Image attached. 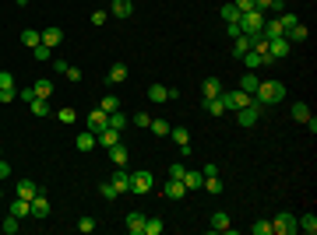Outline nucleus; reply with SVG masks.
I'll return each instance as SVG.
<instances>
[{
	"label": "nucleus",
	"instance_id": "obj_1",
	"mask_svg": "<svg viewBox=\"0 0 317 235\" xmlns=\"http://www.w3.org/2000/svg\"><path fill=\"white\" fill-rule=\"evenodd\" d=\"M282 95H285V85H282V81H261V85L254 88V102L264 109V106L282 102Z\"/></svg>",
	"mask_w": 317,
	"mask_h": 235
},
{
	"label": "nucleus",
	"instance_id": "obj_2",
	"mask_svg": "<svg viewBox=\"0 0 317 235\" xmlns=\"http://www.w3.org/2000/svg\"><path fill=\"white\" fill-rule=\"evenodd\" d=\"M261 29H264V11L254 7V11H243V14H240V32H243V35H257Z\"/></svg>",
	"mask_w": 317,
	"mask_h": 235
},
{
	"label": "nucleus",
	"instance_id": "obj_3",
	"mask_svg": "<svg viewBox=\"0 0 317 235\" xmlns=\"http://www.w3.org/2000/svg\"><path fill=\"white\" fill-rule=\"evenodd\" d=\"M152 186H155V176H152L148 169H138V172H130V193H134V197H145Z\"/></svg>",
	"mask_w": 317,
	"mask_h": 235
},
{
	"label": "nucleus",
	"instance_id": "obj_4",
	"mask_svg": "<svg viewBox=\"0 0 317 235\" xmlns=\"http://www.w3.org/2000/svg\"><path fill=\"white\" fill-rule=\"evenodd\" d=\"M219 98H222V106H225V109H233V113L254 102V95H247L243 88H236V91H225V88H222V95H219Z\"/></svg>",
	"mask_w": 317,
	"mask_h": 235
},
{
	"label": "nucleus",
	"instance_id": "obj_5",
	"mask_svg": "<svg viewBox=\"0 0 317 235\" xmlns=\"http://www.w3.org/2000/svg\"><path fill=\"white\" fill-rule=\"evenodd\" d=\"M292 232H300V225H296V214L282 211V214L271 221V235H292Z\"/></svg>",
	"mask_w": 317,
	"mask_h": 235
},
{
	"label": "nucleus",
	"instance_id": "obj_6",
	"mask_svg": "<svg viewBox=\"0 0 317 235\" xmlns=\"http://www.w3.org/2000/svg\"><path fill=\"white\" fill-rule=\"evenodd\" d=\"M257 119H261V106H257V102L243 106V109H236V123H240V126H254Z\"/></svg>",
	"mask_w": 317,
	"mask_h": 235
},
{
	"label": "nucleus",
	"instance_id": "obj_7",
	"mask_svg": "<svg viewBox=\"0 0 317 235\" xmlns=\"http://www.w3.org/2000/svg\"><path fill=\"white\" fill-rule=\"evenodd\" d=\"M29 214H32V218H39V221H42V218H50V200H46V193H35V197H32Z\"/></svg>",
	"mask_w": 317,
	"mask_h": 235
},
{
	"label": "nucleus",
	"instance_id": "obj_8",
	"mask_svg": "<svg viewBox=\"0 0 317 235\" xmlns=\"http://www.w3.org/2000/svg\"><path fill=\"white\" fill-rule=\"evenodd\" d=\"M282 57H289V42H285V35L268 39V63H271V60H282Z\"/></svg>",
	"mask_w": 317,
	"mask_h": 235
},
{
	"label": "nucleus",
	"instance_id": "obj_9",
	"mask_svg": "<svg viewBox=\"0 0 317 235\" xmlns=\"http://www.w3.org/2000/svg\"><path fill=\"white\" fill-rule=\"evenodd\" d=\"M145 221H148V218H145L141 211H130L124 225H127V232H130V235H145Z\"/></svg>",
	"mask_w": 317,
	"mask_h": 235
},
{
	"label": "nucleus",
	"instance_id": "obj_10",
	"mask_svg": "<svg viewBox=\"0 0 317 235\" xmlns=\"http://www.w3.org/2000/svg\"><path fill=\"white\" fill-rule=\"evenodd\" d=\"M85 123H88V130H92V134H99V130H106V126H109V113H102V109H92Z\"/></svg>",
	"mask_w": 317,
	"mask_h": 235
},
{
	"label": "nucleus",
	"instance_id": "obj_11",
	"mask_svg": "<svg viewBox=\"0 0 317 235\" xmlns=\"http://www.w3.org/2000/svg\"><path fill=\"white\" fill-rule=\"evenodd\" d=\"M14 193H18V197H25V200H32L35 193H46V190H42L39 182H32V179H18V186H14Z\"/></svg>",
	"mask_w": 317,
	"mask_h": 235
},
{
	"label": "nucleus",
	"instance_id": "obj_12",
	"mask_svg": "<svg viewBox=\"0 0 317 235\" xmlns=\"http://www.w3.org/2000/svg\"><path fill=\"white\" fill-rule=\"evenodd\" d=\"M109 151V162L117 165V169H127V162H130V151H127L124 144H113V147H106Z\"/></svg>",
	"mask_w": 317,
	"mask_h": 235
},
{
	"label": "nucleus",
	"instance_id": "obj_13",
	"mask_svg": "<svg viewBox=\"0 0 317 235\" xmlns=\"http://www.w3.org/2000/svg\"><path fill=\"white\" fill-rule=\"evenodd\" d=\"M95 144H102V147H113V144H120V130H113V126L99 130V134H95Z\"/></svg>",
	"mask_w": 317,
	"mask_h": 235
},
{
	"label": "nucleus",
	"instance_id": "obj_14",
	"mask_svg": "<svg viewBox=\"0 0 317 235\" xmlns=\"http://www.w3.org/2000/svg\"><path fill=\"white\" fill-rule=\"evenodd\" d=\"M74 147H78L81 154H88V151H95V134H92V130H81V134L74 137Z\"/></svg>",
	"mask_w": 317,
	"mask_h": 235
},
{
	"label": "nucleus",
	"instance_id": "obj_15",
	"mask_svg": "<svg viewBox=\"0 0 317 235\" xmlns=\"http://www.w3.org/2000/svg\"><path fill=\"white\" fill-rule=\"evenodd\" d=\"M166 197H169V200H180V197H187V186H184V179H166Z\"/></svg>",
	"mask_w": 317,
	"mask_h": 235
},
{
	"label": "nucleus",
	"instance_id": "obj_16",
	"mask_svg": "<svg viewBox=\"0 0 317 235\" xmlns=\"http://www.w3.org/2000/svg\"><path fill=\"white\" fill-rule=\"evenodd\" d=\"M222 95V81L219 77H205V85H201V98H219Z\"/></svg>",
	"mask_w": 317,
	"mask_h": 235
},
{
	"label": "nucleus",
	"instance_id": "obj_17",
	"mask_svg": "<svg viewBox=\"0 0 317 235\" xmlns=\"http://www.w3.org/2000/svg\"><path fill=\"white\" fill-rule=\"evenodd\" d=\"M251 49H254V35H243V32H240V35L233 39V53L243 57V53H251Z\"/></svg>",
	"mask_w": 317,
	"mask_h": 235
},
{
	"label": "nucleus",
	"instance_id": "obj_18",
	"mask_svg": "<svg viewBox=\"0 0 317 235\" xmlns=\"http://www.w3.org/2000/svg\"><path fill=\"white\" fill-rule=\"evenodd\" d=\"M113 186H117V193H120V197L130 193V172H127V169H117V172H113Z\"/></svg>",
	"mask_w": 317,
	"mask_h": 235
},
{
	"label": "nucleus",
	"instance_id": "obj_19",
	"mask_svg": "<svg viewBox=\"0 0 317 235\" xmlns=\"http://www.w3.org/2000/svg\"><path fill=\"white\" fill-rule=\"evenodd\" d=\"M127 74H130V70H127V63H113V67H109V74H106V81H109V85H124Z\"/></svg>",
	"mask_w": 317,
	"mask_h": 235
},
{
	"label": "nucleus",
	"instance_id": "obj_20",
	"mask_svg": "<svg viewBox=\"0 0 317 235\" xmlns=\"http://www.w3.org/2000/svg\"><path fill=\"white\" fill-rule=\"evenodd\" d=\"M109 14H113V18H130V14H134V4H130V0H113V4H109Z\"/></svg>",
	"mask_w": 317,
	"mask_h": 235
},
{
	"label": "nucleus",
	"instance_id": "obj_21",
	"mask_svg": "<svg viewBox=\"0 0 317 235\" xmlns=\"http://www.w3.org/2000/svg\"><path fill=\"white\" fill-rule=\"evenodd\" d=\"M201 182H205L201 169H187V172H184V186H187V193H190V190H201Z\"/></svg>",
	"mask_w": 317,
	"mask_h": 235
},
{
	"label": "nucleus",
	"instance_id": "obj_22",
	"mask_svg": "<svg viewBox=\"0 0 317 235\" xmlns=\"http://www.w3.org/2000/svg\"><path fill=\"white\" fill-rule=\"evenodd\" d=\"M169 137H173V144H180V151L190 147V130H187V126H173V130H169Z\"/></svg>",
	"mask_w": 317,
	"mask_h": 235
},
{
	"label": "nucleus",
	"instance_id": "obj_23",
	"mask_svg": "<svg viewBox=\"0 0 317 235\" xmlns=\"http://www.w3.org/2000/svg\"><path fill=\"white\" fill-rule=\"evenodd\" d=\"M60 42H63V29H46V32H42V46L57 49Z\"/></svg>",
	"mask_w": 317,
	"mask_h": 235
},
{
	"label": "nucleus",
	"instance_id": "obj_24",
	"mask_svg": "<svg viewBox=\"0 0 317 235\" xmlns=\"http://www.w3.org/2000/svg\"><path fill=\"white\" fill-rule=\"evenodd\" d=\"M243 63H247V70H257V67H264V63H268V57H264V53H257V49H251V53H243Z\"/></svg>",
	"mask_w": 317,
	"mask_h": 235
},
{
	"label": "nucleus",
	"instance_id": "obj_25",
	"mask_svg": "<svg viewBox=\"0 0 317 235\" xmlns=\"http://www.w3.org/2000/svg\"><path fill=\"white\" fill-rule=\"evenodd\" d=\"M229 228H233V225H229V214H225V211H215V214H212V232H229Z\"/></svg>",
	"mask_w": 317,
	"mask_h": 235
},
{
	"label": "nucleus",
	"instance_id": "obj_26",
	"mask_svg": "<svg viewBox=\"0 0 317 235\" xmlns=\"http://www.w3.org/2000/svg\"><path fill=\"white\" fill-rule=\"evenodd\" d=\"M29 204H32V200H25V197L11 200V214H14V218H21V221H25V218H32V214H29Z\"/></svg>",
	"mask_w": 317,
	"mask_h": 235
},
{
	"label": "nucleus",
	"instance_id": "obj_27",
	"mask_svg": "<svg viewBox=\"0 0 317 235\" xmlns=\"http://www.w3.org/2000/svg\"><path fill=\"white\" fill-rule=\"evenodd\" d=\"M39 42H42V32H35V29H25V32H21V46H25V49H35Z\"/></svg>",
	"mask_w": 317,
	"mask_h": 235
},
{
	"label": "nucleus",
	"instance_id": "obj_28",
	"mask_svg": "<svg viewBox=\"0 0 317 235\" xmlns=\"http://www.w3.org/2000/svg\"><path fill=\"white\" fill-rule=\"evenodd\" d=\"M201 109H205V113H212V116H222V113H225L222 98H201Z\"/></svg>",
	"mask_w": 317,
	"mask_h": 235
},
{
	"label": "nucleus",
	"instance_id": "obj_29",
	"mask_svg": "<svg viewBox=\"0 0 317 235\" xmlns=\"http://www.w3.org/2000/svg\"><path fill=\"white\" fill-rule=\"evenodd\" d=\"M289 113H292V119H296V123H307V119L314 116V113H310V106H307V102H296V106H292V109H289Z\"/></svg>",
	"mask_w": 317,
	"mask_h": 235
},
{
	"label": "nucleus",
	"instance_id": "obj_30",
	"mask_svg": "<svg viewBox=\"0 0 317 235\" xmlns=\"http://www.w3.org/2000/svg\"><path fill=\"white\" fill-rule=\"evenodd\" d=\"M29 109H32V116H50V98H32Z\"/></svg>",
	"mask_w": 317,
	"mask_h": 235
},
{
	"label": "nucleus",
	"instance_id": "obj_31",
	"mask_svg": "<svg viewBox=\"0 0 317 235\" xmlns=\"http://www.w3.org/2000/svg\"><path fill=\"white\" fill-rule=\"evenodd\" d=\"M257 85H261V77H257V74H254V70H247V74H243V77H240V88L247 91V95H254V88H257Z\"/></svg>",
	"mask_w": 317,
	"mask_h": 235
},
{
	"label": "nucleus",
	"instance_id": "obj_32",
	"mask_svg": "<svg viewBox=\"0 0 317 235\" xmlns=\"http://www.w3.org/2000/svg\"><path fill=\"white\" fill-rule=\"evenodd\" d=\"M296 225H300V232H307V235L317 232V218H314V214H303V218H296Z\"/></svg>",
	"mask_w": 317,
	"mask_h": 235
},
{
	"label": "nucleus",
	"instance_id": "obj_33",
	"mask_svg": "<svg viewBox=\"0 0 317 235\" xmlns=\"http://www.w3.org/2000/svg\"><path fill=\"white\" fill-rule=\"evenodd\" d=\"M109 126H113V130H120V134H124L127 126H130V119H127L124 113H120V109H117V113H109Z\"/></svg>",
	"mask_w": 317,
	"mask_h": 235
},
{
	"label": "nucleus",
	"instance_id": "obj_34",
	"mask_svg": "<svg viewBox=\"0 0 317 235\" xmlns=\"http://www.w3.org/2000/svg\"><path fill=\"white\" fill-rule=\"evenodd\" d=\"M148 98H152V102H169V88H166V85H152V88H148Z\"/></svg>",
	"mask_w": 317,
	"mask_h": 235
},
{
	"label": "nucleus",
	"instance_id": "obj_35",
	"mask_svg": "<svg viewBox=\"0 0 317 235\" xmlns=\"http://www.w3.org/2000/svg\"><path fill=\"white\" fill-rule=\"evenodd\" d=\"M32 88H35L39 98H50V95H53V81H50V77H42V81H35Z\"/></svg>",
	"mask_w": 317,
	"mask_h": 235
},
{
	"label": "nucleus",
	"instance_id": "obj_36",
	"mask_svg": "<svg viewBox=\"0 0 317 235\" xmlns=\"http://www.w3.org/2000/svg\"><path fill=\"white\" fill-rule=\"evenodd\" d=\"M222 21H225V25H240V11H236L233 4H225V7H222Z\"/></svg>",
	"mask_w": 317,
	"mask_h": 235
},
{
	"label": "nucleus",
	"instance_id": "obj_37",
	"mask_svg": "<svg viewBox=\"0 0 317 235\" xmlns=\"http://www.w3.org/2000/svg\"><path fill=\"white\" fill-rule=\"evenodd\" d=\"M162 228H166L162 218H148V221H145V235H162Z\"/></svg>",
	"mask_w": 317,
	"mask_h": 235
},
{
	"label": "nucleus",
	"instance_id": "obj_38",
	"mask_svg": "<svg viewBox=\"0 0 317 235\" xmlns=\"http://www.w3.org/2000/svg\"><path fill=\"white\" fill-rule=\"evenodd\" d=\"M148 130H152L155 137H169V123H166V119H152V123H148Z\"/></svg>",
	"mask_w": 317,
	"mask_h": 235
},
{
	"label": "nucleus",
	"instance_id": "obj_39",
	"mask_svg": "<svg viewBox=\"0 0 317 235\" xmlns=\"http://www.w3.org/2000/svg\"><path fill=\"white\" fill-rule=\"evenodd\" d=\"M99 109H102V113H117V109H120V98H117V95H106V98L99 102Z\"/></svg>",
	"mask_w": 317,
	"mask_h": 235
},
{
	"label": "nucleus",
	"instance_id": "obj_40",
	"mask_svg": "<svg viewBox=\"0 0 317 235\" xmlns=\"http://www.w3.org/2000/svg\"><path fill=\"white\" fill-rule=\"evenodd\" d=\"M285 35H289V39H292V42H303V39H307V25H303V21H300V25H292V29L285 32Z\"/></svg>",
	"mask_w": 317,
	"mask_h": 235
},
{
	"label": "nucleus",
	"instance_id": "obj_41",
	"mask_svg": "<svg viewBox=\"0 0 317 235\" xmlns=\"http://www.w3.org/2000/svg\"><path fill=\"white\" fill-rule=\"evenodd\" d=\"M99 193H102V200H117V197H120L113 182H99Z\"/></svg>",
	"mask_w": 317,
	"mask_h": 235
},
{
	"label": "nucleus",
	"instance_id": "obj_42",
	"mask_svg": "<svg viewBox=\"0 0 317 235\" xmlns=\"http://www.w3.org/2000/svg\"><path fill=\"white\" fill-rule=\"evenodd\" d=\"M208 193H222V179L219 176H205V182H201Z\"/></svg>",
	"mask_w": 317,
	"mask_h": 235
},
{
	"label": "nucleus",
	"instance_id": "obj_43",
	"mask_svg": "<svg viewBox=\"0 0 317 235\" xmlns=\"http://www.w3.org/2000/svg\"><path fill=\"white\" fill-rule=\"evenodd\" d=\"M18 228H21V218H14V214H7V218H4V232H7V235H14Z\"/></svg>",
	"mask_w": 317,
	"mask_h": 235
},
{
	"label": "nucleus",
	"instance_id": "obj_44",
	"mask_svg": "<svg viewBox=\"0 0 317 235\" xmlns=\"http://www.w3.org/2000/svg\"><path fill=\"white\" fill-rule=\"evenodd\" d=\"M32 57H35V60H53V49H50V46H42V42H39V46H35V49H32Z\"/></svg>",
	"mask_w": 317,
	"mask_h": 235
},
{
	"label": "nucleus",
	"instance_id": "obj_45",
	"mask_svg": "<svg viewBox=\"0 0 317 235\" xmlns=\"http://www.w3.org/2000/svg\"><path fill=\"white\" fill-rule=\"evenodd\" d=\"M251 232H254V235H271V221H264V218H261V221H254Z\"/></svg>",
	"mask_w": 317,
	"mask_h": 235
},
{
	"label": "nucleus",
	"instance_id": "obj_46",
	"mask_svg": "<svg viewBox=\"0 0 317 235\" xmlns=\"http://www.w3.org/2000/svg\"><path fill=\"white\" fill-rule=\"evenodd\" d=\"M279 25H282V32H289L292 25H300V18L296 14H279Z\"/></svg>",
	"mask_w": 317,
	"mask_h": 235
},
{
	"label": "nucleus",
	"instance_id": "obj_47",
	"mask_svg": "<svg viewBox=\"0 0 317 235\" xmlns=\"http://www.w3.org/2000/svg\"><path fill=\"white\" fill-rule=\"evenodd\" d=\"M78 232H81V235H92L95 232V218H81V221H78Z\"/></svg>",
	"mask_w": 317,
	"mask_h": 235
},
{
	"label": "nucleus",
	"instance_id": "obj_48",
	"mask_svg": "<svg viewBox=\"0 0 317 235\" xmlns=\"http://www.w3.org/2000/svg\"><path fill=\"white\" fill-rule=\"evenodd\" d=\"M57 116H60V123H74V119H78V109H71V106H67V109H60Z\"/></svg>",
	"mask_w": 317,
	"mask_h": 235
},
{
	"label": "nucleus",
	"instance_id": "obj_49",
	"mask_svg": "<svg viewBox=\"0 0 317 235\" xmlns=\"http://www.w3.org/2000/svg\"><path fill=\"white\" fill-rule=\"evenodd\" d=\"M130 123H134V126H138V130H145V126H148V123H152V116H148V113H138V116L130 119Z\"/></svg>",
	"mask_w": 317,
	"mask_h": 235
},
{
	"label": "nucleus",
	"instance_id": "obj_50",
	"mask_svg": "<svg viewBox=\"0 0 317 235\" xmlns=\"http://www.w3.org/2000/svg\"><path fill=\"white\" fill-rule=\"evenodd\" d=\"M0 88H14V74L11 70H0Z\"/></svg>",
	"mask_w": 317,
	"mask_h": 235
},
{
	"label": "nucleus",
	"instance_id": "obj_51",
	"mask_svg": "<svg viewBox=\"0 0 317 235\" xmlns=\"http://www.w3.org/2000/svg\"><path fill=\"white\" fill-rule=\"evenodd\" d=\"M18 98H21V102L29 106L32 98H39V95H35V88H32V85H29V88H21V91H18Z\"/></svg>",
	"mask_w": 317,
	"mask_h": 235
},
{
	"label": "nucleus",
	"instance_id": "obj_52",
	"mask_svg": "<svg viewBox=\"0 0 317 235\" xmlns=\"http://www.w3.org/2000/svg\"><path fill=\"white\" fill-rule=\"evenodd\" d=\"M109 21V11H92V25H106Z\"/></svg>",
	"mask_w": 317,
	"mask_h": 235
},
{
	"label": "nucleus",
	"instance_id": "obj_53",
	"mask_svg": "<svg viewBox=\"0 0 317 235\" xmlns=\"http://www.w3.org/2000/svg\"><path fill=\"white\" fill-rule=\"evenodd\" d=\"M14 98H18V91H14V88H0V102H4V106L14 102Z\"/></svg>",
	"mask_w": 317,
	"mask_h": 235
},
{
	"label": "nucleus",
	"instance_id": "obj_54",
	"mask_svg": "<svg viewBox=\"0 0 317 235\" xmlns=\"http://www.w3.org/2000/svg\"><path fill=\"white\" fill-rule=\"evenodd\" d=\"M233 7L243 14V11H254V0H233Z\"/></svg>",
	"mask_w": 317,
	"mask_h": 235
},
{
	"label": "nucleus",
	"instance_id": "obj_55",
	"mask_svg": "<svg viewBox=\"0 0 317 235\" xmlns=\"http://www.w3.org/2000/svg\"><path fill=\"white\" fill-rule=\"evenodd\" d=\"M184 172H187V169H184L180 162H176V165H169V179H184Z\"/></svg>",
	"mask_w": 317,
	"mask_h": 235
},
{
	"label": "nucleus",
	"instance_id": "obj_56",
	"mask_svg": "<svg viewBox=\"0 0 317 235\" xmlns=\"http://www.w3.org/2000/svg\"><path fill=\"white\" fill-rule=\"evenodd\" d=\"M63 77H67V81H81V70H78V67H67Z\"/></svg>",
	"mask_w": 317,
	"mask_h": 235
},
{
	"label": "nucleus",
	"instance_id": "obj_57",
	"mask_svg": "<svg viewBox=\"0 0 317 235\" xmlns=\"http://www.w3.org/2000/svg\"><path fill=\"white\" fill-rule=\"evenodd\" d=\"M201 176H219V165H215V162H208V165L201 169Z\"/></svg>",
	"mask_w": 317,
	"mask_h": 235
},
{
	"label": "nucleus",
	"instance_id": "obj_58",
	"mask_svg": "<svg viewBox=\"0 0 317 235\" xmlns=\"http://www.w3.org/2000/svg\"><path fill=\"white\" fill-rule=\"evenodd\" d=\"M53 67H57V74H63V70H67L71 63H67V60H63V57H53Z\"/></svg>",
	"mask_w": 317,
	"mask_h": 235
},
{
	"label": "nucleus",
	"instance_id": "obj_59",
	"mask_svg": "<svg viewBox=\"0 0 317 235\" xmlns=\"http://www.w3.org/2000/svg\"><path fill=\"white\" fill-rule=\"evenodd\" d=\"M4 179H11V165H7V162L0 158V182H4Z\"/></svg>",
	"mask_w": 317,
	"mask_h": 235
},
{
	"label": "nucleus",
	"instance_id": "obj_60",
	"mask_svg": "<svg viewBox=\"0 0 317 235\" xmlns=\"http://www.w3.org/2000/svg\"><path fill=\"white\" fill-rule=\"evenodd\" d=\"M254 7H257V11H268V7H271V0H254Z\"/></svg>",
	"mask_w": 317,
	"mask_h": 235
},
{
	"label": "nucleus",
	"instance_id": "obj_61",
	"mask_svg": "<svg viewBox=\"0 0 317 235\" xmlns=\"http://www.w3.org/2000/svg\"><path fill=\"white\" fill-rule=\"evenodd\" d=\"M0 197H4V193H0Z\"/></svg>",
	"mask_w": 317,
	"mask_h": 235
},
{
	"label": "nucleus",
	"instance_id": "obj_62",
	"mask_svg": "<svg viewBox=\"0 0 317 235\" xmlns=\"http://www.w3.org/2000/svg\"><path fill=\"white\" fill-rule=\"evenodd\" d=\"M0 158H4V154H0Z\"/></svg>",
	"mask_w": 317,
	"mask_h": 235
}]
</instances>
